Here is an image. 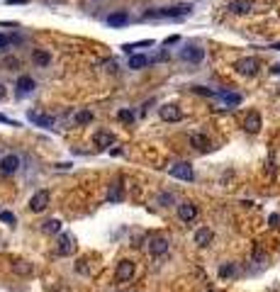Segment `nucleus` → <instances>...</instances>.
I'll return each mask as SVG.
<instances>
[{
    "instance_id": "1",
    "label": "nucleus",
    "mask_w": 280,
    "mask_h": 292,
    "mask_svg": "<svg viewBox=\"0 0 280 292\" xmlns=\"http://www.w3.org/2000/svg\"><path fill=\"white\" fill-rule=\"evenodd\" d=\"M192 5L190 2H180V5H170V8H156V10H146L144 20H156V18H183L190 15Z\"/></svg>"
},
{
    "instance_id": "2",
    "label": "nucleus",
    "mask_w": 280,
    "mask_h": 292,
    "mask_svg": "<svg viewBox=\"0 0 280 292\" xmlns=\"http://www.w3.org/2000/svg\"><path fill=\"white\" fill-rule=\"evenodd\" d=\"M234 68L242 73V76H256V73L261 71V61L254 58V56H246V58H239L234 64Z\"/></svg>"
},
{
    "instance_id": "3",
    "label": "nucleus",
    "mask_w": 280,
    "mask_h": 292,
    "mask_svg": "<svg viewBox=\"0 0 280 292\" xmlns=\"http://www.w3.org/2000/svg\"><path fill=\"white\" fill-rule=\"evenodd\" d=\"M176 214H178V219L180 222H192V219L198 217V204L195 202H190V200H183V202H178L176 204Z\"/></svg>"
},
{
    "instance_id": "4",
    "label": "nucleus",
    "mask_w": 280,
    "mask_h": 292,
    "mask_svg": "<svg viewBox=\"0 0 280 292\" xmlns=\"http://www.w3.org/2000/svg\"><path fill=\"white\" fill-rule=\"evenodd\" d=\"M168 176H173V178H178V180H186L190 182L195 178V173H192V166L186 164V161H180V164H173L168 168Z\"/></svg>"
},
{
    "instance_id": "5",
    "label": "nucleus",
    "mask_w": 280,
    "mask_h": 292,
    "mask_svg": "<svg viewBox=\"0 0 280 292\" xmlns=\"http://www.w3.org/2000/svg\"><path fill=\"white\" fill-rule=\"evenodd\" d=\"M20 170V156L18 154H5L0 158V176H15Z\"/></svg>"
},
{
    "instance_id": "6",
    "label": "nucleus",
    "mask_w": 280,
    "mask_h": 292,
    "mask_svg": "<svg viewBox=\"0 0 280 292\" xmlns=\"http://www.w3.org/2000/svg\"><path fill=\"white\" fill-rule=\"evenodd\" d=\"M134 260H130V258H122L120 263H117V270H114V278L120 280V282H130L132 278H134Z\"/></svg>"
},
{
    "instance_id": "7",
    "label": "nucleus",
    "mask_w": 280,
    "mask_h": 292,
    "mask_svg": "<svg viewBox=\"0 0 280 292\" xmlns=\"http://www.w3.org/2000/svg\"><path fill=\"white\" fill-rule=\"evenodd\" d=\"M46 207H49V192H46V190H39V192H34V195L30 198V210H32L34 214L44 212Z\"/></svg>"
},
{
    "instance_id": "8",
    "label": "nucleus",
    "mask_w": 280,
    "mask_h": 292,
    "mask_svg": "<svg viewBox=\"0 0 280 292\" xmlns=\"http://www.w3.org/2000/svg\"><path fill=\"white\" fill-rule=\"evenodd\" d=\"M76 251V238L71 234H61L56 241V254L58 256H71Z\"/></svg>"
},
{
    "instance_id": "9",
    "label": "nucleus",
    "mask_w": 280,
    "mask_h": 292,
    "mask_svg": "<svg viewBox=\"0 0 280 292\" xmlns=\"http://www.w3.org/2000/svg\"><path fill=\"white\" fill-rule=\"evenodd\" d=\"M146 248H149L151 256L168 254V238H164V236H149V241H146Z\"/></svg>"
},
{
    "instance_id": "10",
    "label": "nucleus",
    "mask_w": 280,
    "mask_h": 292,
    "mask_svg": "<svg viewBox=\"0 0 280 292\" xmlns=\"http://www.w3.org/2000/svg\"><path fill=\"white\" fill-rule=\"evenodd\" d=\"M158 114H161L164 122H180L183 120V110L178 108V105H164V108L158 110Z\"/></svg>"
},
{
    "instance_id": "11",
    "label": "nucleus",
    "mask_w": 280,
    "mask_h": 292,
    "mask_svg": "<svg viewBox=\"0 0 280 292\" xmlns=\"http://www.w3.org/2000/svg\"><path fill=\"white\" fill-rule=\"evenodd\" d=\"M93 144L100 148V151H105V148H110L114 144V134L112 132H105V129H100V132H95L93 134Z\"/></svg>"
},
{
    "instance_id": "12",
    "label": "nucleus",
    "mask_w": 280,
    "mask_h": 292,
    "mask_svg": "<svg viewBox=\"0 0 280 292\" xmlns=\"http://www.w3.org/2000/svg\"><path fill=\"white\" fill-rule=\"evenodd\" d=\"M180 58L188 61V64H200V61L205 58V52H202L200 46H186V49L180 52Z\"/></svg>"
},
{
    "instance_id": "13",
    "label": "nucleus",
    "mask_w": 280,
    "mask_h": 292,
    "mask_svg": "<svg viewBox=\"0 0 280 292\" xmlns=\"http://www.w3.org/2000/svg\"><path fill=\"white\" fill-rule=\"evenodd\" d=\"M27 117H30V122H34L37 127H44V129H52V127H54V117H49V114H42V112H34V110H30V112H27Z\"/></svg>"
},
{
    "instance_id": "14",
    "label": "nucleus",
    "mask_w": 280,
    "mask_h": 292,
    "mask_svg": "<svg viewBox=\"0 0 280 292\" xmlns=\"http://www.w3.org/2000/svg\"><path fill=\"white\" fill-rule=\"evenodd\" d=\"M244 129H246L248 134H258V132H261V114H258V112H248L246 120H244Z\"/></svg>"
},
{
    "instance_id": "15",
    "label": "nucleus",
    "mask_w": 280,
    "mask_h": 292,
    "mask_svg": "<svg viewBox=\"0 0 280 292\" xmlns=\"http://www.w3.org/2000/svg\"><path fill=\"white\" fill-rule=\"evenodd\" d=\"M212 238H214V232H212L210 226H202V229L195 232V244H198L200 248H207V246L212 244Z\"/></svg>"
},
{
    "instance_id": "16",
    "label": "nucleus",
    "mask_w": 280,
    "mask_h": 292,
    "mask_svg": "<svg viewBox=\"0 0 280 292\" xmlns=\"http://www.w3.org/2000/svg\"><path fill=\"white\" fill-rule=\"evenodd\" d=\"M214 98H220L224 105H229V108H236V105H242V95H239V92H226V90H222V92H214Z\"/></svg>"
},
{
    "instance_id": "17",
    "label": "nucleus",
    "mask_w": 280,
    "mask_h": 292,
    "mask_svg": "<svg viewBox=\"0 0 280 292\" xmlns=\"http://www.w3.org/2000/svg\"><path fill=\"white\" fill-rule=\"evenodd\" d=\"M34 90V78H30V76H20L18 78V95H30V92Z\"/></svg>"
},
{
    "instance_id": "18",
    "label": "nucleus",
    "mask_w": 280,
    "mask_h": 292,
    "mask_svg": "<svg viewBox=\"0 0 280 292\" xmlns=\"http://www.w3.org/2000/svg\"><path fill=\"white\" fill-rule=\"evenodd\" d=\"M127 22H130V15H127L124 10H117V12L108 15V24H110V27H124Z\"/></svg>"
},
{
    "instance_id": "19",
    "label": "nucleus",
    "mask_w": 280,
    "mask_h": 292,
    "mask_svg": "<svg viewBox=\"0 0 280 292\" xmlns=\"http://www.w3.org/2000/svg\"><path fill=\"white\" fill-rule=\"evenodd\" d=\"M229 10L234 15H246V12H251V0H232L229 2Z\"/></svg>"
},
{
    "instance_id": "20",
    "label": "nucleus",
    "mask_w": 280,
    "mask_h": 292,
    "mask_svg": "<svg viewBox=\"0 0 280 292\" xmlns=\"http://www.w3.org/2000/svg\"><path fill=\"white\" fill-rule=\"evenodd\" d=\"M190 144L195 146L198 151H207V148H210V139H207L205 134H198V132H192V134H190Z\"/></svg>"
},
{
    "instance_id": "21",
    "label": "nucleus",
    "mask_w": 280,
    "mask_h": 292,
    "mask_svg": "<svg viewBox=\"0 0 280 292\" xmlns=\"http://www.w3.org/2000/svg\"><path fill=\"white\" fill-rule=\"evenodd\" d=\"M32 61H34L37 66L44 68V66H49V64H52V54H49V52H44V49H34V52H32Z\"/></svg>"
},
{
    "instance_id": "22",
    "label": "nucleus",
    "mask_w": 280,
    "mask_h": 292,
    "mask_svg": "<svg viewBox=\"0 0 280 292\" xmlns=\"http://www.w3.org/2000/svg\"><path fill=\"white\" fill-rule=\"evenodd\" d=\"M22 36L20 34H0V52H8L12 44H20Z\"/></svg>"
},
{
    "instance_id": "23",
    "label": "nucleus",
    "mask_w": 280,
    "mask_h": 292,
    "mask_svg": "<svg viewBox=\"0 0 280 292\" xmlns=\"http://www.w3.org/2000/svg\"><path fill=\"white\" fill-rule=\"evenodd\" d=\"M144 66H149V56H142V54H132L130 56V68L139 71V68H144Z\"/></svg>"
},
{
    "instance_id": "24",
    "label": "nucleus",
    "mask_w": 280,
    "mask_h": 292,
    "mask_svg": "<svg viewBox=\"0 0 280 292\" xmlns=\"http://www.w3.org/2000/svg\"><path fill=\"white\" fill-rule=\"evenodd\" d=\"M42 232H44V234H58V232H61V222H58V219H46V222L42 224Z\"/></svg>"
},
{
    "instance_id": "25",
    "label": "nucleus",
    "mask_w": 280,
    "mask_h": 292,
    "mask_svg": "<svg viewBox=\"0 0 280 292\" xmlns=\"http://www.w3.org/2000/svg\"><path fill=\"white\" fill-rule=\"evenodd\" d=\"M93 122V112L90 110H78L76 112V124H90Z\"/></svg>"
},
{
    "instance_id": "26",
    "label": "nucleus",
    "mask_w": 280,
    "mask_h": 292,
    "mask_svg": "<svg viewBox=\"0 0 280 292\" xmlns=\"http://www.w3.org/2000/svg\"><path fill=\"white\" fill-rule=\"evenodd\" d=\"M217 273H220V278H234L236 275V266L234 263H222Z\"/></svg>"
},
{
    "instance_id": "27",
    "label": "nucleus",
    "mask_w": 280,
    "mask_h": 292,
    "mask_svg": "<svg viewBox=\"0 0 280 292\" xmlns=\"http://www.w3.org/2000/svg\"><path fill=\"white\" fill-rule=\"evenodd\" d=\"M12 270H15L18 275H30L32 273V266H30V263H24V260H18V263L12 266Z\"/></svg>"
},
{
    "instance_id": "28",
    "label": "nucleus",
    "mask_w": 280,
    "mask_h": 292,
    "mask_svg": "<svg viewBox=\"0 0 280 292\" xmlns=\"http://www.w3.org/2000/svg\"><path fill=\"white\" fill-rule=\"evenodd\" d=\"M108 200H110V202H120V200H122V185H120V182H114V185H112V192L108 195Z\"/></svg>"
},
{
    "instance_id": "29",
    "label": "nucleus",
    "mask_w": 280,
    "mask_h": 292,
    "mask_svg": "<svg viewBox=\"0 0 280 292\" xmlns=\"http://www.w3.org/2000/svg\"><path fill=\"white\" fill-rule=\"evenodd\" d=\"M156 202H158V204H164V207H168V204H173V202H176V198H173V192H161Z\"/></svg>"
},
{
    "instance_id": "30",
    "label": "nucleus",
    "mask_w": 280,
    "mask_h": 292,
    "mask_svg": "<svg viewBox=\"0 0 280 292\" xmlns=\"http://www.w3.org/2000/svg\"><path fill=\"white\" fill-rule=\"evenodd\" d=\"M117 117H120V122H134V112H132V110H120V112H117Z\"/></svg>"
},
{
    "instance_id": "31",
    "label": "nucleus",
    "mask_w": 280,
    "mask_h": 292,
    "mask_svg": "<svg viewBox=\"0 0 280 292\" xmlns=\"http://www.w3.org/2000/svg\"><path fill=\"white\" fill-rule=\"evenodd\" d=\"M0 222H5V224H15L18 219H15L12 212H0Z\"/></svg>"
},
{
    "instance_id": "32",
    "label": "nucleus",
    "mask_w": 280,
    "mask_h": 292,
    "mask_svg": "<svg viewBox=\"0 0 280 292\" xmlns=\"http://www.w3.org/2000/svg\"><path fill=\"white\" fill-rule=\"evenodd\" d=\"M0 122H2V124H10V127H20L15 120H10V117H5V114H0Z\"/></svg>"
},
{
    "instance_id": "33",
    "label": "nucleus",
    "mask_w": 280,
    "mask_h": 292,
    "mask_svg": "<svg viewBox=\"0 0 280 292\" xmlns=\"http://www.w3.org/2000/svg\"><path fill=\"white\" fill-rule=\"evenodd\" d=\"M268 222H270V226H278V224H280V214H270V219H268Z\"/></svg>"
},
{
    "instance_id": "34",
    "label": "nucleus",
    "mask_w": 280,
    "mask_h": 292,
    "mask_svg": "<svg viewBox=\"0 0 280 292\" xmlns=\"http://www.w3.org/2000/svg\"><path fill=\"white\" fill-rule=\"evenodd\" d=\"M10 5H27V0H8Z\"/></svg>"
},
{
    "instance_id": "35",
    "label": "nucleus",
    "mask_w": 280,
    "mask_h": 292,
    "mask_svg": "<svg viewBox=\"0 0 280 292\" xmlns=\"http://www.w3.org/2000/svg\"><path fill=\"white\" fill-rule=\"evenodd\" d=\"M273 73H276V76H280V64H276V66H273Z\"/></svg>"
},
{
    "instance_id": "36",
    "label": "nucleus",
    "mask_w": 280,
    "mask_h": 292,
    "mask_svg": "<svg viewBox=\"0 0 280 292\" xmlns=\"http://www.w3.org/2000/svg\"><path fill=\"white\" fill-rule=\"evenodd\" d=\"M0 98H5V88H2V83H0Z\"/></svg>"
},
{
    "instance_id": "37",
    "label": "nucleus",
    "mask_w": 280,
    "mask_h": 292,
    "mask_svg": "<svg viewBox=\"0 0 280 292\" xmlns=\"http://www.w3.org/2000/svg\"><path fill=\"white\" fill-rule=\"evenodd\" d=\"M44 2H64V0H44Z\"/></svg>"
},
{
    "instance_id": "38",
    "label": "nucleus",
    "mask_w": 280,
    "mask_h": 292,
    "mask_svg": "<svg viewBox=\"0 0 280 292\" xmlns=\"http://www.w3.org/2000/svg\"><path fill=\"white\" fill-rule=\"evenodd\" d=\"M207 292H212V290H207Z\"/></svg>"
}]
</instances>
